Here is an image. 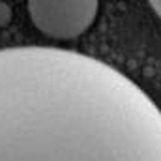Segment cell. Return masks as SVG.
<instances>
[{"instance_id": "1", "label": "cell", "mask_w": 161, "mask_h": 161, "mask_svg": "<svg viewBox=\"0 0 161 161\" xmlns=\"http://www.w3.org/2000/svg\"><path fill=\"white\" fill-rule=\"evenodd\" d=\"M0 161H161V111L97 58L0 49Z\"/></svg>"}, {"instance_id": "2", "label": "cell", "mask_w": 161, "mask_h": 161, "mask_svg": "<svg viewBox=\"0 0 161 161\" xmlns=\"http://www.w3.org/2000/svg\"><path fill=\"white\" fill-rule=\"evenodd\" d=\"M99 0H28V15L41 34L68 41L84 34L96 21Z\"/></svg>"}, {"instance_id": "3", "label": "cell", "mask_w": 161, "mask_h": 161, "mask_svg": "<svg viewBox=\"0 0 161 161\" xmlns=\"http://www.w3.org/2000/svg\"><path fill=\"white\" fill-rule=\"evenodd\" d=\"M9 19V9L6 8V4H0V25H6Z\"/></svg>"}, {"instance_id": "4", "label": "cell", "mask_w": 161, "mask_h": 161, "mask_svg": "<svg viewBox=\"0 0 161 161\" xmlns=\"http://www.w3.org/2000/svg\"><path fill=\"white\" fill-rule=\"evenodd\" d=\"M148 2H150V6L154 8V11L161 17V0H148Z\"/></svg>"}]
</instances>
